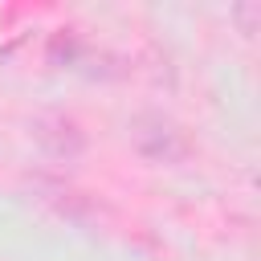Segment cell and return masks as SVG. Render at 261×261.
<instances>
[]
</instances>
